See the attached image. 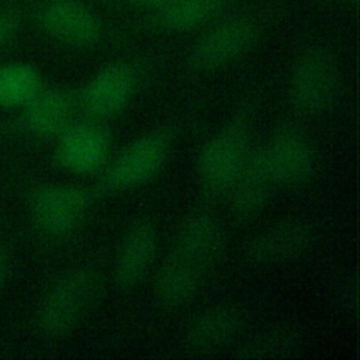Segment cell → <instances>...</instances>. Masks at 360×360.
Here are the masks:
<instances>
[{
	"label": "cell",
	"instance_id": "1",
	"mask_svg": "<svg viewBox=\"0 0 360 360\" xmlns=\"http://www.w3.org/2000/svg\"><path fill=\"white\" fill-rule=\"evenodd\" d=\"M253 148L250 117L239 111L205 141L198 153L197 173L204 188L225 194Z\"/></svg>",
	"mask_w": 360,
	"mask_h": 360
},
{
	"label": "cell",
	"instance_id": "12",
	"mask_svg": "<svg viewBox=\"0 0 360 360\" xmlns=\"http://www.w3.org/2000/svg\"><path fill=\"white\" fill-rule=\"evenodd\" d=\"M158 249V232L148 218L134 221L124 232L114 259V277L117 284L132 288L150 270Z\"/></svg>",
	"mask_w": 360,
	"mask_h": 360
},
{
	"label": "cell",
	"instance_id": "6",
	"mask_svg": "<svg viewBox=\"0 0 360 360\" xmlns=\"http://www.w3.org/2000/svg\"><path fill=\"white\" fill-rule=\"evenodd\" d=\"M37 22L52 39L75 48L94 46L104 34L101 18L82 0H48L37 10Z\"/></svg>",
	"mask_w": 360,
	"mask_h": 360
},
{
	"label": "cell",
	"instance_id": "23",
	"mask_svg": "<svg viewBox=\"0 0 360 360\" xmlns=\"http://www.w3.org/2000/svg\"><path fill=\"white\" fill-rule=\"evenodd\" d=\"M4 273H6V264H4V256L0 250V285L3 283V278H4Z\"/></svg>",
	"mask_w": 360,
	"mask_h": 360
},
{
	"label": "cell",
	"instance_id": "16",
	"mask_svg": "<svg viewBox=\"0 0 360 360\" xmlns=\"http://www.w3.org/2000/svg\"><path fill=\"white\" fill-rule=\"evenodd\" d=\"M205 276V270L170 250L156 276V298L170 309L184 307L197 297Z\"/></svg>",
	"mask_w": 360,
	"mask_h": 360
},
{
	"label": "cell",
	"instance_id": "14",
	"mask_svg": "<svg viewBox=\"0 0 360 360\" xmlns=\"http://www.w3.org/2000/svg\"><path fill=\"white\" fill-rule=\"evenodd\" d=\"M277 184L269 170L262 146H255L226 190L229 204L235 214L252 217L270 201Z\"/></svg>",
	"mask_w": 360,
	"mask_h": 360
},
{
	"label": "cell",
	"instance_id": "13",
	"mask_svg": "<svg viewBox=\"0 0 360 360\" xmlns=\"http://www.w3.org/2000/svg\"><path fill=\"white\" fill-rule=\"evenodd\" d=\"M222 249L224 231L219 221L211 214L197 212L183 221L170 250L208 273Z\"/></svg>",
	"mask_w": 360,
	"mask_h": 360
},
{
	"label": "cell",
	"instance_id": "4",
	"mask_svg": "<svg viewBox=\"0 0 360 360\" xmlns=\"http://www.w3.org/2000/svg\"><path fill=\"white\" fill-rule=\"evenodd\" d=\"M259 37V22L252 17L219 18L194 42L187 56L188 68L202 73L225 68L250 52Z\"/></svg>",
	"mask_w": 360,
	"mask_h": 360
},
{
	"label": "cell",
	"instance_id": "22",
	"mask_svg": "<svg viewBox=\"0 0 360 360\" xmlns=\"http://www.w3.org/2000/svg\"><path fill=\"white\" fill-rule=\"evenodd\" d=\"M172 0H132V3L141 8H145L148 11H152L155 8H159L165 4H167Z\"/></svg>",
	"mask_w": 360,
	"mask_h": 360
},
{
	"label": "cell",
	"instance_id": "5",
	"mask_svg": "<svg viewBox=\"0 0 360 360\" xmlns=\"http://www.w3.org/2000/svg\"><path fill=\"white\" fill-rule=\"evenodd\" d=\"M173 136L166 129H152L128 143L108 165L104 186L111 191H128L152 181L170 156Z\"/></svg>",
	"mask_w": 360,
	"mask_h": 360
},
{
	"label": "cell",
	"instance_id": "18",
	"mask_svg": "<svg viewBox=\"0 0 360 360\" xmlns=\"http://www.w3.org/2000/svg\"><path fill=\"white\" fill-rule=\"evenodd\" d=\"M73 110L75 100L68 90L41 89L25 104V125L39 136L56 135L72 122Z\"/></svg>",
	"mask_w": 360,
	"mask_h": 360
},
{
	"label": "cell",
	"instance_id": "2",
	"mask_svg": "<svg viewBox=\"0 0 360 360\" xmlns=\"http://www.w3.org/2000/svg\"><path fill=\"white\" fill-rule=\"evenodd\" d=\"M339 90V65L328 48L305 49L292 63L288 76V98L298 112L326 111L336 101Z\"/></svg>",
	"mask_w": 360,
	"mask_h": 360
},
{
	"label": "cell",
	"instance_id": "8",
	"mask_svg": "<svg viewBox=\"0 0 360 360\" xmlns=\"http://www.w3.org/2000/svg\"><path fill=\"white\" fill-rule=\"evenodd\" d=\"M314 240V228L307 221L287 219L255 235L248 242L243 257L256 267L287 264L307 255Z\"/></svg>",
	"mask_w": 360,
	"mask_h": 360
},
{
	"label": "cell",
	"instance_id": "9",
	"mask_svg": "<svg viewBox=\"0 0 360 360\" xmlns=\"http://www.w3.org/2000/svg\"><path fill=\"white\" fill-rule=\"evenodd\" d=\"M110 149L108 131L91 118L70 122L59 134L55 156L65 170L76 174H90L105 166Z\"/></svg>",
	"mask_w": 360,
	"mask_h": 360
},
{
	"label": "cell",
	"instance_id": "3",
	"mask_svg": "<svg viewBox=\"0 0 360 360\" xmlns=\"http://www.w3.org/2000/svg\"><path fill=\"white\" fill-rule=\"evenodd\" d=\"M100 292V278L87 267L62 276L45 294L38 309V325L49 336L69 333L90 309Z\"/></svg>",
	"mask_w": 360,
	"mask_h": 360
},
{
	"label": "cell",
	"instance_id": "24",
	"mask_svg": "<svg viewBox=\"0 0 360 360\" xmlns=\"http://www.w3.org/2000/svg\"><path fill=\"white\" fill-rule=\"evenodd\" d=\"M342 1H347V3H350V1H353V3H354V1H357V0H342Z\"/></svg>",
	"mask_w": 360,
	"mask_h": 360
},
{
	"label": "cell",
	"instance_id": "10",
	"mask_svg": "<svg viewBox=\"0 0 360 360\" xmlns=\"http://www.w3.org/2000/svg\"><path fill=\"white\" fill-rule=\"evenodd\" d=\"M136 90V73L127 62H114L101 68L89 79L80 93L84 111L97 121L122 112Z\"/></svg>",
	"mask_w": 360,
	"mask_h": 360
},
{
	"label": "cell",
	"instance_id": "21",
	"mask_svg": "<svg viewBox=\"0 0 360 360\" xmlns=\"http://www.w3.org/2000/svg\"><path fill=\"white\" fill-rule=\"evenodd\" d=\"M20 22L18 10L0 8V49L14 35Z\"/></svg>",
	"mask_w": 360,
	"mask_h": 360
},
{
	"label": "cell",
	"instance_id": "20",
	"mask_svg": "<svg viewBox=\"0 0 360 360\" xmlns=\"http://www.w3.org/2000/svg\"><path fill=\"white\" fill-rule=\"evenodd\" d=\"M301 347L300 336L291 329H270L248 340L238 356L245 359H281L292 356Z\"/></svg>",
	"mask_w": 360,
	"mask_h": 360
},
{
	"label": "cell",
	"instance_id": "7",
	"mask_svg": "<svg viewBox=\"0 0 360 360\" xmlns=\"http://www.w3.org/2000/svg\"><path fill=\"white\" fill-rule=\"evenodd\" d=\"M262 149L277 187H297L314 174V145L298 127H280Z\"/></svg>",
	"mask_w": 360,
	"mask_h": 360
},
{
	"label": "cell",
	"instance_id": "17",
	"mask_svg": "<svg viewBox=\"0 0 360 360\" xmlns=\"http://www.w3.org/2000/svg\"><path fill=\"white\" fill-rule=\"evenodd\" d=\"M229 6L231 0H172L149 11V22L167 32H188L218 21Z\"/></svg>",
	"mask_w": 360,
	"mask_h": 360
},
{
	"label": "cell",
	"instance_id": "19",
	"mask_svg": "<svg viewBox=\"0 0 360 360\" xmlns=\"http://www.w3.org/2000/svg\"><path fill=\"white\" fill-rule=\"evenodd\" d=\"M41 90L38 72L25 63L0 68V105H25Z\"/></svg>",
	"mask_w": 360,
	"mask_h": 360
},
{
	"label": "cell",
	"instance_id": "15",
	"mask_svg": "<svg viewBox=\"0 0 360 360\" xmlns=\"http://www.w3.org/2000/svg\"><path fill=\"white\" fill-rule=\"evenodd\" d=\"M245 316L232 305H217L197 315L186 329L184 345L193 352H212L231 345L242 332Z\"/></svg>",
	"mask_w": 360,
	"mask_h": 360
},
{
	"label": "cell",
	"instance_id": "11",
	"mask_svg": "<svg viewBox=\"0 0 360 360\" xmlns=\"http://www.w3.org/2000/svg\"><path fill=\"white\" fill-rule=\"evenodd\" d=\"M90 207L86 190L73 186H48L32 201L37 226L48 235H65L77 228Z\"/></svg>",
	"mask_w": 360,
	"mask_h": 360
}]
</instances>
